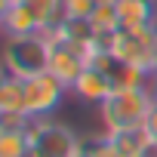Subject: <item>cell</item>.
<instances>
[{
	"label": "cell",
	"instance_id": "obj_1",
	"mask_svg": "<svg viewBox=\"0 0 157 157\" xmlns=\"http://www.w3.org/2000/svg\"><path fill=\"white\" fill-rule=\"evenodd\" d=\"M151 108H154V90L142 86V90H117V93H111L99 105V114H102L105 132H123V129L145 126Z\"/></svg>",
	"mask_w": 157,
	"mask_h": 157
},
{
	"label": "cell",
	"instance_id": "obj_2",
	"mask_svg": "<svg viewBox=\"0 0 157 157\" xmlns=\"http://www.w3.org/2000/svg\"><path fill=\"white\" fill-rule=\"evenodd\" d=\"M120 62L145 71L154 77L157 71V25H139V28H120L111 37L108 46Z\"/></svg>",
	"mask_w": 157,
	"mask_h": 157
},
{
	"label": "cell",
	"instance_id": "obj_3",
	"mask_svg": "<svg viewBox=\"0 0 157 157\" xmlns=\"http://www.w3.org/2000/svg\"><path fill=\"white\" fill-rule=\"evenodd\" d=\"M3 68L13 77H28L43 74L49 65V40L43 34H28V37H6L3 43V56H0Z\"/></svg>",
	"mask_w": 157,
	"mask_h": 157
},
{
	"label": "cell",
	"instance_id": "obj_4",
	"mask_svg": "<svg viewBox=\"0 0 157 157\" xmlns=\"http://www.w3.org/2000/svg\"><path fill=\"white\" fill-rule=\"evenodd\" d=\"M28 139L43 157H77L83 148V139L68 123H59L52 117H31Z\"/></svg>",
	"mask_w": 157,
	"mask_h": 157
},
{
	"label": "cell",
	"instance_id": "obj_5",
	"mask_svg": "<svg viewBox=\"0 0 157 157\" xmlns=\"http://www.w3.org/2000/svg\"><path fill=\"white\" fill-rule=\"evenodd\" d=\"M68 93L71 90L59 77H52L49 71L28 77L25 80V111H28V117H52Z\"/></svg>",
	"mask_w": 157,
	"mask_h": 157
},
{
	"label": "cell",
	"instance_id": "obj_6",
	"mask_svg": "<svg viewBox=\"0 0 157 157\" xmlns=\"http://www.w3.org/2000/svg\"><path fill=\"white\" fill-rule=\"evenodd\" d=\"M46 40H49V65H46V71L52 77H59L71 90L77 83V77L90 68V49L77 46V43H68L62 37H46Z\"/></svg>",
	"mask_w": 157,
	"mask_h": 157
},
{
	"label": "cell",
	"instance_id": "obj_7",
	"mask_svg": "<svg viewBox=\"0 0 157 157\" xmlns=\"http://www.w3.org/2000/svg\"><path fill=\"white\" fill-rule=\"evenodd\" d=\"M111 93H114V86H111V80H108V74L99 71V68H93V65L77 77V83L71 86V96H77L83 105H96V108H99Z\"/></svg>",
	"mask_w": 157,
	"mask_h": 157
},
{
	"label": "cell",
	"instance_id": "obj_8",
	"mask_svg": "<svg viewBox=\"0 0 157 157\" xmlns=\"http://www.w3.org/2000/svg\"><path fill=\"white\" fill-rule=\"evenodd\" d=\"M0 34L3 37H28V34H40V22L31 13V6L25 0H13L6 16L0 19Z\"/></svg>",
	"mask_w": 157,
	"mask_h": 157
},
{
	"label": "cell",
	"instance_id": "obj_9",
	"mask_svg": "<svg viewBox=\"0 0 157 157\" xmlns=\"http://www.w3.org/2000/svg\"><path fill=\"white\" fill-rule=\"evenodd\" d=\"M117 16L123 28L157 25V0H117Z\"/></svg>",
	"mask_w": 157,
	"mask_h": 157
},
{
	"label": "cell",
	"instance_id": "obj_10",
	"mask_svg": "<svg viewBox=\"0 0 157 157\" xmlns=\"http://www.w3.org/2000/svg\"><path fill=\"white\" fill-rule=\"evenodd\" d=\"M31 6V13L37 16L40 22V34L43 31H52L65 22V10H62V0H25Z\"/></svg>",
	"mask_w": 157,
	"mask_h": 157
},
{
	"label": "cell",
	"instance_id": "obj_11",
	"mask_svg": "<svg viewBox=\"0 0 157 157\" xmlns=\"http://www.w3.org/2000/svg\"><path fill=\"white\" fill-rule=\"evenodd\" d=\"M90 25H93L96 37H114V34L123 28L114 3H99V6L93 10V16H90Z\"/></svg>",
	"mask_w": 157,
	"mask_h": 157
},
{
	"label": "cell",
	"instance_id": "obj_12",
	"mask_svg": "<svg viewBox=\"0 0 157 157\" xmlns=\"http://www.w3.org/2000/svg\"><path fill=\"white\" fill-rule=\"evenodd\" d=\"M0 108L25 111V80H22V77H13V74H10L6 86L0 90ZM25 114H28V111H25Z\"/></svg>",
	"mask_w": 157,
	"mask_h": 157
},
{
	"label": "cell",
	"instance_id": "obj_13",
	"mask_svg": "<svg viewBox=\"0 0 157 157\" xmlns=\"http://www.w3.org/2000/svg\"><path fill=\"white\" fill-rule=\"evenodd\" d=\"M31 148L28 132H0V157H22Z\"/></svg>",
	"mask_w": 157,
	"mask_h": 157
},
{
	"label": "cell",
	"instance_id": "obj_14",
	"mask_svg": "<svg viewBox=\"0 0 157 157\" xmlns=\"http://www.w3.org/2000/svg\"><path fill=\"white\" fill-rule=\"evenodd\" d=\"M31 117L25 111H13V108H0V132H28Z\"/></svg>",
	"mask_w": 157,
	"mask_h": 157
},
{
	"label": "cell",
	"instance_id": "obj_15",
	"mask_svg": "<svg viewBox=\"0 0 157 157\" xmlns=\"http://www.w3.org/2000/svg\"><path fill=\"white\" fill-rule=\"evenodd\" d=\"M96 6H99V0H62L65 19H90Z\"/></svg>",
	"mask_w": 157,
	"mask_h": 157
},
{
	"label": "cell",
	"instance_id": "obj_16",
	"mask_svg": "<svg viewBox=\"0 0 157 157\" xmlns=\"http://www.w3.org/2000/svg\"><path fill=\"white\" fill-rule=\"evenodd\" d=\"M145 129H148L151 139L157 142V102H154V108H151V114H148V120H145Z\"/></svg>",
	"mask_w": 157,
	"mask_h": 157
},
{
	"label": "cell",
	"instance_id": "obj_17",
	"mask_svg": "<svg viewBox=\"0 0 157 157\" xmlns=\"http://www.w3.org/2000/svg\"><path fill=\"white\" fill-rule=\"evenodd\" d=\"M6 80H10V71L3 68V62H0V90H3V86H6Z\"/></svg>",
	"mask_w": 157,
	"mask_h": 157
},
{
	"label": "cell",
	"instance_id": "obj_18",
	"mask_svg": "<svg viewBox=\"0 0 157 157\" xmlns=\"http://www.w3.org/2000/svg\"><path fill=\"white\" fill-rule=\"evenodd\" d=\"M10 3H13V0H0V19L6 16V10H10Z\"/></svg>",
	"mask_w": 157,
	"mask_h": 157
},
{
	"label": "cell",
	"instance_id": "obj_19",
	"mask_svg": "<svg viewBox=\"0 0 157 157\" xmlns=\"http://www.w3.org/2000/svg\"><path fill=\"white\" fill-rule=\"evenodd\" d=\"M22 157H43V154H40V151H37V148H34V145H31V148H28V151H25V154H22Z\"/></svg>",
	"mask_w": 157,
	"mask_h": 157
},
{
	"label": "cell",
	"instance_id": "obj_20",
	"mask_svg": "<svg viewBox=\"0 0 157 157\" xmlns=\"http://www.w3.org/2000/svg\"><path fill=\"white\" fill-rule=\"evenodd\" d=\"M151 90H154V102H157V77L151 80Z\"/></svg>",
	"mask_w": 157,
	"mask_h": 157
},
{
	"label": "cell",
	"instance_id": "obj_21",
	"mask_svg": "<svg viewBox=\"0 0 157 157\" xmlns=\"http://www.w3.org/2000/svg\"><path fill=\"white\" fill-rule=\"evenodd\" d=\"M99 3H117V0H99Z\"/></svg>",
	"mask_w": 157,
	"mask_h": 157
},
{
	"label": "cell",
	"instance_id": "obj_22",
	"mask_svg": "<svg viewBox=\"0 0 157 157\" xmlns=\"http://www.w3.org/2000/svg\"><path fill=\"white\" fill-rule=\"evenodd\" d=\"M154 77H157V71H154Z\"/></svg>",
	"mask_w": 157,
	"mask_h": 157
}]
</instances>
